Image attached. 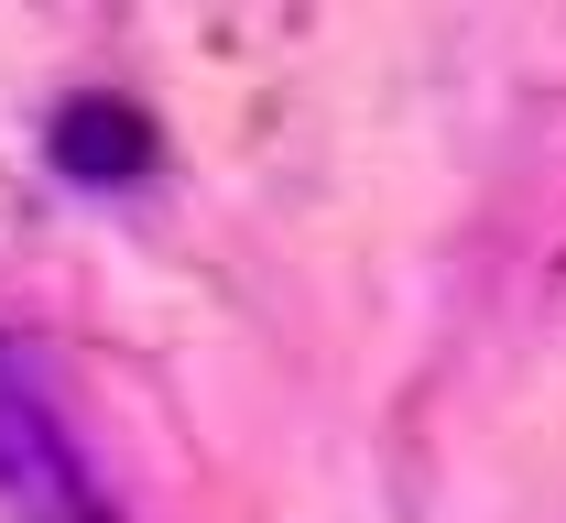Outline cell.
<instances>
[{
    "label": "cell",
    "mask_w": 566,
    "mask_h": 523,
    "mask_svg": "<svg viewBox=\"0 0 566 523\" xmlns=\"http://www.w3.org/2000/svg\"><path fill=\"white\" fill-rule=\"evenodd\" d=\"M55 153H66L76 186H132L153 143H142L132 109H98V98H87V109H66V121H55Z\"/></svg>",
    "instance_id": "obj_2"
},
{
    "label": "cell",
    "mask_w": 566,
    "mask_h": 523,
    "mask_svg": "<svg viewBox=\"0 0 566 523\" xmlns=\"http://www.w3.org/2000/svg\"><path fill=\"white\" fill-rule=\"evenodd\" d=\"M0 513L11 523H120L22 349H0Z\"/></svg>",
    "instance_id": "obj_1"
}]
</instances>
